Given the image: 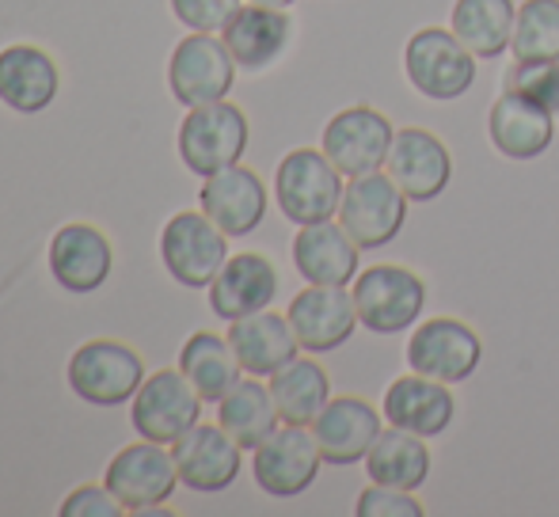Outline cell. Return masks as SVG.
Returning a JSON list of instances; mask_svg holds the SVG:
<instances>
[{
    "instance_id": "4316f807",
    "label": "cell",
    "mask_w": 559,
    "mask_h": 517,
    "mask_svg": "<svg viewBox=\"0 0 559 517\" xmlns=\"http://www.w3.org/2000/svg\"><path fill=\"white\" fill-rule=\"evenodd\" d=\"M179 370H183V377L191 381L194 388H199V396L206 399V404H222V399L240 385V358H236L233 342H228V335L214 332H194L191 339L183 342V350H179Z\"/></svg>"
},
{
    "instance_id": "9c48e42d",
    "label": "cell",
    "mask_w": 559,
    "mask_h": 517,
    "mask_svg": "<svg viewBox=\"0 0 559 517\" xmlns=\"http://www.w3.org/2000/svg\"><path fill=\"white\" fill-rule=\"evenodd\" d=\"M324 453L309 426L282 422L259 449H251V476L255 488L271 498H297L317 483Z\"/></svg>"
},
{
    "instance_id": "8fae6325",
    "label": "cell",
    "mask_w": 559,
    "mask_h": 517,
    "mask_svg": "<svg viewBox=\"0 0 559 517\" xmlns=\"http://www.w3.org/2000/svg\"><path fill=\"white\" fill-rule=\"evenodd\" d=\"M484 362V342L468 324L453 316L423 320L407 342V365L412 373H423L442 385H461Z\"/></svg>"
},
{
    "instance_id": "5b68a950",
    "label": "cell",
    "mask_w": 559,
    "mask_h": 517,
    "mask_svg": "<svg viewBox=\"0 0 559 517\" xmlns=\"http://www.w3.org/2000/svg\"><path fill=\"white\" fill-rule=\"evenodd\" d=\"M407 199L396 187L389 171H366L354 176L343 191V206H338V225L354 237V244L373 252L384 248L404 232L407 225Z\"/></svg>"
},
{
    "instance_id": "9a60e30c",
    "label": "cell",
    "mask_w": 559,
    "mask_h": 517,
    "mask_svg": "<svg viewBox=\"0 0 559 517\" xmlns=\"http://www.w3.org/2000/svg\"><path fill=\"white\" fill-rule=\"evenodd\" d=\"M115 270V248L96 225H61L50 240V274L66 293L88 297L107 286Z\"/></svg>"
},
{
    "instance_id": "d6986e66",
    "label": "cell",
    "mask_w": 559,
    "mask_h": 517,
    "mask_svg": "<svg viewBox=\"0 0 559 517\" xmlns=\"http://www.w3.org/2000/svg\"><path fill=\"white\" fill-rule=\"evenodd\" d=\"M381 430V414L373 411V404L358 396L328 399L324 411L312 419V437L324 453V465L332 468H350L366 460Z\"/></svg>"
},
{
    "instance_id": "4fadbf2b",
    "label": "cell",
    "mask_w": 559,
    "mask_h": 517,
    "mask_svg": "<svg viewBox=\"0 0 559 517\" xmlns=\"http://www.w3.org/2000/svg\"><path fill=\"white\" fill-rule=\"evenodd\" d=\"M392 122L381 111H373L369 104H354L346 111H338L332 122L324 127V153L328 160L343 171L346 179L366 176V171H381L389 160L392 148Z\"/></svg>"
},
{
    "instance_id": "ffe728a7",
    "label": "cell",
    "mask_w": 559,
    "mask_h": 517,
    "mask_svg": "<svg viewBox=\"0 0 559 517\" xmlns=\"http://www.w3.org/2000/svg\"><path fill=\"white\" fill-rule=\"evenodd\" d=\"M487 137L507 160H537L556 141V115L522 92H502L487 115Z\"/></svg>"
},
{
    "instance_id": "3957f363",
    "label": "cell",
    "mask_w": 559,
    "mask_h": 517,
    "mask_svg": "<svg viewBox=\"0 0 559 517\" xmlns=\"http://www.w3.org/2000/svg\"><path fill=\"white\" fill-rule=\"evenodd\" d=\"M251 141V127L248 115L236 104H206V107H191L179 127V160L187 164V171L194 176H217V171L233 168V164L243 160Z\"/></svg>"
},
{
    "instance_id": "5bb4252c",
    "label": "cell",
    "mask_w": 559,
    "mask_h": 517,
    "mask_svg": "<svg viewBox=\"0 0 559 517\" xmlns=\"http://www.w3.org/2000/svg\"><path fill=\"white\" fill-rule=\"evenodd\" d=\"M289 327H294L297 342L309 354H332L354 335L358 320V304L346 286H309L289 301L286 309Z\"/></svg>"
},
{
    "instance_id": "d590c367",
    "label": "cell",
    "mask_w": 559,
    "mask_h": 517,
    "mask_svg": "<svg viewBox=\"0 0 559 517\" xmlns=\"http://www.w3.org/2000/svg\"><path fill=\"white\" fill-rule=\"evenodd\" d=\"M122 514V503L107 491V483H84L73 495L61 503V517H118Z\"/></svg>"
},
{
    "instance_id": "cb8c5ba5",
    "label": "cell",
    "mask_w": 559,
    "mask_h": 517,
    "mask_svg": "<svg viewBox=\"0 0 559 517\" xmlns=\"http://www.w3.org/2000/svg\"><path fill=\"white\" fill-rule=\"evenodd\" d=\"M354 237L335 221L301 225L294 237V266L309 286H350L358 278Z\"/></svg>"
},
{
    "instance_id": "e0dca14e",
    "label": "cell",
    "mask_w": 559,
    "mask_h": 517,
    "mask_svg": "<svg viewBox=\"0 0 559 517\" xmlns=\"http://www.w3.org/2000/svg\"><path fill=\"white\" fill-rule=\"evenodd\" d=\"M199 206L228 240L251 237L266 217V187L251 168L233 164V168L202 179Z\"/></svg>"
},
{
    "instance_id": "7402d4cb",
    "label": "cell",
    "mask_w": 559,
    "mask_h": 517,
    "mask_svg": "<svg viewBox=\"0 0 559 517\" xmlns=\"http://www.w3.org/2000/svg\"><path fill=\"white\" fill-rule=\"evenodd\" d=\"M278 297V270L263 252H240L228 255L222 274L210 286V309L222 320H240L251 312L271 309V301Z\"/></svg>"
},
{
    "instance_id": "ba28073f",
    "label": "cell",
    "mask_w": 559,
    "mask_h": 517,
    "mask_svg": "<svg viewBox=\"0 0 559 517\" xmlns=\"http://www.w3.org/2000/svg\"><path fill=\"white\" fill-rule=\"evenodd\" d=\"M160 258L164 270L187 289H210L214 278L228 263V237L210 221L206 214H176L160 232Z\"/></svg>"
},
{
    "instance_id": "52a82bcc",
    "label": "cell",
    "mask_w": 559,
    "mask_h": 517,
    "mask_svg": "<svg viewBox=\"0 0 559 517\" xmlns=\"http://www.w3.org/2000/svg\"><path fill=\"white\" fill-rule=\"evenodd\" d=\"M236 84V61L228 53L225 38L206 35V31H191L183 43L171 50L168 58V88L176 104L206 107L217 99H228Z\"/></svg>"
},
{
    "instance_id": "603a6c76",
    "label": "cell",
    "mask_w": 559,
    "mask_h": 517,
    "mask_svg": "<svg viewBox=\"0 0 559 517\" xmlns=\"http://www.w3.org/2000/svg\"><path fill=\"white\" fill-rule=\"evenodd\" d=\"M61 73L46 50L15 43L0 50V104L15 115H38L58 99Z\"/></svg>"
},
{
    "instance_id": "7a4b0ae2",
    "label": "cell",
    "mask_w": 559,
    "mask_h": 517,
    "mask_svg": "<svg viewBox=\"0 0 559 517\" xmlns=\"http://www.w3.org/2000/svg\"><path fill=\"white\" fill-rule=\"evenodd\" d=\"M476 53L442 27H423L404 46V73L423 99L453 104L476 84Z\"/></svg>"
},
{
    "instance_id": "f546056e",
    "label": "cell",
    "mask_w": 559,
    "mask_h": 517,
    "mask_svg": "<svg viewBox=\"0 0 559 517\" xmlns=\"http://www.w3.org/2000/svg\"><path fill=\"white\" fill-rule=\"evenodd\" d=\"M514 20H518L514 0H456L449 31H453L479 61H495L499 53L510 50Z\"/></svg>"
},
{
    "instance_id": "484cf974",
    "label": "cell",
    "mask_w": 559,
    "mask_h": 517,
    "mask_svg": "<svg viewBox=\"0 0 559 517\" xmlns=\"http://www.w3.org/2000/svg\"><path fill=\"white\" fill-rule=\"evenodd\" d=\"M228 342H233L243 373H251V377H274L282 365H289L301 354V342L289 327V316H274L271 309L233 320Z\"/></svg>"
},
{
    "instance_id": "4dcf8cb0",
    "label": "cell",
    "mask_w": 559,
    "mask_h": 517,
    "mask_svg": "<svg viewBox=\"0 0 559 517\" xmlns=\"http://www.w3.org/2000/svg\"><path fill=\"white\" fill-rule=\"evenodd\" d=\"M271 396L278 404L282 422L289 426H312L320 411L332 399V381H328L324 365L312 358H294L271 377Z\"/></svg>"
},
{
    "instance_id": "d4e9b609",
    "label": "cell",
    "mask_w": 559,
    "mask_h": 517,
    "mask_svg": "<svg viewBox=\"0 0 559 517\" xmlns=\"http://www.w3.org/2000/svg\"><path fill=\"white\" fill-rule=\"evenodd\" d=\"M384 419L389 426H400L407 434L419 437H438L449 430L456 414V399L449 385L442 381H430L423 373H412V377H396L384 392Z\"/></svg>"
},
{
    "instance_id": "2e32d148",
    "label": "cell",
    "mask_w": 559,
    "mask_h": 517,
    "mask_svg": "<svg viewBox=\"0 0 559 517\" xmlns=\"http://www.w3.org/2000/svg\"><path fill=\"white\" fill-rule=\"evenodd\" d=\"M384 168L412 202H435L442 199L449 179H453V156L430 130L407 127L392 137Z\"/></svg>"
},
{
    "instance_id": "ac0fdd59",
    "label": "cell",
    "mask_w": 559,
    "mask_h": 517,
    "mask_svg": "<svg viewBox=\"0 0 559 517\" xmlns=\"http://www.w3.org/2000/svg\"><path fill=\"white\" fill-rule=\"evenodd\" d=\"M171 457L179 468V483L199 495H217L236 483L243 468V449L225 434L222 426H191L176 445Z\"/></svg>"
},
{
    "instance_id": "8d00e7d4",
    "label": "cell",
    "mask_w": 559,
    "mask_h": 517,
    "mask_svg": "<svg viewBox=\"0 0 559 517\" xmlns=\"http://www.w3.org/2000/svg\"><path fill=\"white\" fill-rule=\"evenodd\" d=\"M251 4H263V8H289L294 0H251Z\"/></svg>"
},
{
    "instance_id": "1f68e13d",
    "label": "cell",
    "mask_w": 559,
    "mask_h": 517,
    "mask_svg": "<svg viewBox=\"0 0 559 517\" xmlns=\"http://www.w3.org/2000/svg\"><path fill=\"white\" fill-rule=\"evenodd\" d=\"M510 50L518 61H559V0H525L518 8Z\"/></svg>"
},
{
    "instance_id": "836d02e7",
    "label": "cell",
    "mask_w": 559,
    "mask_h": 517,
    "mask_svg": "<svg viewBox=\"0 0 559 517\" xmlns=\"http://www.w3.org/2000/svg\"><path fill=\"white\" fill-rule=\"evenodd\" d=\"M415 491L404 488H384V483H369L354 503L358 517H423L427 510L419 506V498H412Z\"/></svg>"
},
{
    "instance_id": "277c9868",
    "label": "cell",
    "mask_w": 559,
    "mask_h": 517,
    "mask_svg": "<svg viewBox=\"0 0 559 517\" xmlns=\"http://www.w3.org/2000/svg\"><path fill=\"white\" fill-rule=\"evenodd\" d=\"M354 304H358V320L373 335H400L407 327L419 324L423 309H427V281L407 266H369L354 281Z\"/></svg>"
},
{
    "instance_id": "44dd1931",
    "label": "cell",
    "mask_w": 559,
    "mask_h": 517,
    "mask_svg": "<svg viewBox=\"0 0 559 517\" xmlns=\"http://www.w3.org/2000/svg\"><path fill=\"white\" fill-rule=\"evenodd\" d=\"M228 53H233L236 69L243 73H266L274 61L294 43V20L282 8L248 4L233 15V23L222 31Z\"/></svg>"
},
{
    "instance_id": "83f0119b",
    "label": "cell",
    "mask_w": 559,
    "mask_h": 517,
    "mask_svg": "<svg viewBox=\"0 0 559 517\" xmlns=\"http://www.w3.org/2000/svg\"><path fill=\"white\" fill-rule=\"evenodd\" d=\"M369 483H384V488H404L419 491L430 480V449L427 437L407 434L400 426L381 430V437L373 442L366 457Z\"/></svg>"
},
{
    "instance_id": "30bf717a",
    "label": "cell",
    "mask_w": 559,
    "mask_h": 517,
    "mask_svg": "<svg viewBox=\"0 0 559 517\" xmlns=\"http://www.w3.org/2000/svg\"><path fill=\"white\" fill-rule=\"evenodd\" d=\"M202 404L206 399L183 377V370H160L153 377H145V385L138 388L130 407V422L145 442L176 445L187 430L199 426Z\"/></svg>"
},
{
    "instance_id": "6da1fadb",
    "label": "cell",
    "mask_w": 559,
    "mask_h": 517,
    "mask_svg": "<svg viewBox=\"0 0 559 517\" xmlns=\"http://www.w3.org/2000/svg\"><path fill=\"white\" fill-rule=\"evenodd\" d=\"M343 171L324 148H294L274 171V199L294 225L332 221L343 206Z\"/></svg>"
},
{
    "instance_id": "d6a6232c",
    "label": "cell",
    "mask_w": 559,
    "mask_h": 517,
    "mask_svg": "<svg viewBox=\"0 0 559 517\" xmlns=\"http://www.w3.org/2000/svg\"><path fill=\"white\" fill-rule=\"evenodd\" d=\"M507 92L537 99L559 119V61H514L507 69Z\"/></svg>"
},
{
    "instance_id": "8992f818",
    "label": "cell",
    "mask_w": 559,
    "mask_h": 517,
    "mask_svg": "<svg viewBox=\"0 0 559 517\" xmlns=\"http://www.w3.org/2000/svg\"><path fill=\"white\" fill-rule=\"evenodd\" d=\"M69 388L76 399L92 407H122L133 404L138 388L145 385V365L126 342L92 339L69 358Z\"/></svg>"
},
{
    "instance_id": "7c38bea8",
    "label": "cell",
    "mask_w": 559,
    "mask_h": 517,
    "mask_svg": "<svg viewBox=\"0 0 559 517\" xmlns=\"http://www.w3.org/2000/svg\"><path fill=\"white\" fill-rule=\"evenodd\" d=\"M107 491L122 503L126 514H145L153 506H164L176 495L179 468L164 445L145 442L126 445L122 453H115V460L107 465Z\"/></svg>"
},
{
    "instance_id": "f1b7e54d",
    "label": "cell",
    "mask_w": 559,
    "mask_h": 517,
    "mask_svg": "<svg viewBox=\"0 0 559 517\" xmlns=\"http://www.w3.org/2000/svg\"><path fill=\"white\" fill-rule=\"evenodd\" d=\"M278 422H282V414L271 396V385H259V381H240V385L217 404V426H222L243 453L259 449V445L278 430Z\"/></svg>"
},
{
    "instance_id": "e575fe53",
    "label": "cell",
    "mask_w": 559,
    "mask_h": 517,
    "mask_svg": "<svg viewBox=\"0 0 559 517\" xmlns=\"http://www.w3.org/2000/svg\"><path fill=\"white\" fill-rule=\"evenodd\" d=\"M240 8H243L240 0H171V15H176L183 27L206 31V35L225 31Z\"/></svg>"
}]
</instances>
